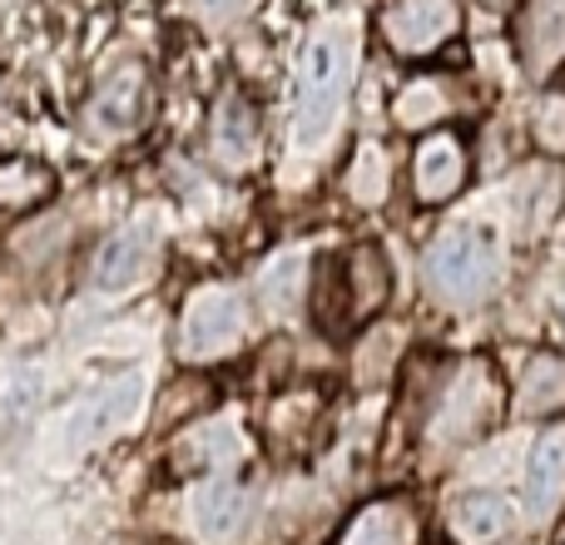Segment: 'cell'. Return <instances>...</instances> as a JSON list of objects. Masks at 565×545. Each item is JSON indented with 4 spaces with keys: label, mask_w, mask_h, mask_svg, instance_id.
I'll list each match as a JSON object with an SVG mask.
<instances>
[{
    "label": "cell",
    "mask_w": 565,
    "mask_h": 545,
    "mask_svg": "<svg viewBox=\"0 0 565 545\" xmlns=\"http://www.w3.org/2000/svg\"><path fill=\"white\" fill-rule=\"evenodd\" d=\"M352 70H358V35L348 25H322L312 35L308 55H302V85H298V119H292V139L298 149H322L342 119L352 89Z\"/></svg>",
    "instance_id": "1"
},
{
    "label": "cell",
    "mask_w": 565,
    "mask_h": 545,
    "mask_svg": "<svg viewBox=\"0 0 565 545\" xmlns=\"http://www.w3.org/2000/svg\"><path fill=\"white\" fill-rule=\"evenodd\" d=\"M501 278V254L497 238L481 228H451L431 244L427 254V288L451 308H477L491 298Z\"/></svg>",
    "instance_id": "2"
},
{
    "label": "cell",
    "mask_w": 565,
    "mask_h": 545,
    "mask_svg": "<svg viewBox=\"0 0 565 545\" xmlns=\"http://www.w3.org/2000/svg\"><path fill=\"white\" fill-rule=\"evenodd\" d=\"M244 338V298L234 288H204L189 298L179 348L184 357H218Z\"/></svg>",
    "instance_id": "3"
},
{
    "label": "cell",
    "mask_w": 565,
    "mask_h": 545,
    "mask_svg": "<svg viewBox=\"0 0 565 545\" xmlns=\"http://www.w3.org/2000/svg\"><path fill=\"white\" fill-rule=\"evenodd\" d=\"M382 35L397 55H431L441 40L457 35V6L451 0H397L382 15Z\"/></svg>",
    "instance_id": "4"
},
{
    "label": "cell",
    "mask_w": 565,
    "mask_h": 545,
    "mask_svg": "<svg viewBox=\"0 0 565 545\" xmlns=\"http://www.w3.org/2000/svg\"><path fill=\"white\" fill-rule=\"evenodd\" d=\"M189 531L204 545H228L248 531V491L234 481H199L189 491Z\"/></svg>",
    "instance_id": "5"
},
{
    "label": "cell",
    "mask_w": 565,
    "mask_h": 545,
    "mask_svg": "<svg viewBox=\"0 0 565 545\" xmlns=\"http://www.w3.org/2000/svg\"><path fill=\"white\" fill-rule=\"evenodd\" d=\"M159 264V228L154 224H129L125 234H115L105 244L95 264V288L99 292H129L149 278V268Z\"/></svg>",
    "instance_id": "6"
},
{
    "label": "cell",
    "mask_w": 565,
    "mask_h": 545,
    "mask_svg": "<svg viewBox=\"0 0 565 545\" xmlns=\"http://www.w3.org/2000/svg\"><path fill=\"white\" fill-rule=\"evenodd\" d=\"M491 407H497V382L487 377V367H467L451 392L441 397L437 412V441H467L487 427Z\"/></svg>",
    "instance_id": "7"
},
{
    "label": "cell",
    "mask_w": 565,
    "mask_h": 545,
    "mask_svg": "<svg viewBox=\"0 0 565 545\" xmlns=\"http://www.w3.org/2000/svg\"><path fill=\"white\" fill-rule=\"evenodd\" d=\"M467 184V149L457 135H427L412 159V189L422 204H447Z\"/></svg>",
    "instance_id": "8"
},
{
    "label": "cell",
    "mask_w": 565,
    "mask_h": 545,
    "mask_svg": "<svg viewBox=\"0 0 565 545\" xmlns=\"http://www.w3.org/2000/svg\"><path fill=\"white\" fill-rule=\"evenodd\" d=\"M139 397H145V377H119L115 387L89 397L65 427L70 447H95V441H105L109 431H119L139 412Z\"/></svg>",
    "instance_id": "9"
},
{
    "label": "cell",
    "mask_w": 565,
    "mask_h": 545,
    "mask_svg": "<svg viewBox=\"0 0 565 545\" xmlns=\"http://www.w3.org/2000/svg\"><path fill=\"white\" fill-rule=\"evenodd\" d=\"M565 506V427H551L526 461V516L531 526H546Z\"/></svg>",
    "instance_id": "10"
},
{
    "label": "cell",
    "mask_w": 565,
    "mask_h": 545,
    "mask_svg": "<svg viewBox=\"0 0 565 545\" xmlns=\"http://www.w3.org/2000/svg\"><path fill=\"white\" fill-rule=\"evenodd\" d=\"M516 40L531 75H551L565 60V0H536L521 10Z\"/></svg>",
    "instance_id": "11"
},
{
    "label": "cell",
    "mask_w": 565,
    "mask_h": 545,
    "mask_svg": "<svg viewBox=\"0 0 565 545\" xmlns=\"http://www.w3.org/2000/svg\"><path fill=\"white\" fill-rule=\"evenodd\" d=\"M417 506L402 496H387L362 506L338 536V545H417Z\"/></svg>",
    "instance_id": "12"
},
{
    "label": "cell",
    "mask_w": 565,
    "mask_h": 545,
    "mask_svg": "<svg viewBox=\"0 0 565 545\" xmlns=\"http://www.w3.org/2000/svg\"><path fill=\"white\" fill-rule=\"evenodd\" d=\"M451 531L467 545H497L511 531V501L497 491H467L451 506Z\"/></svg>",
    "instance_id": "13"
},
{
    "label": "cell",
    "mask_w": 565,
    "mask_h": 545,
    "mask_svg": "<svg viewBox=\"0 0 565 545\" xmlns=\"http://www.w3.org/2000/svg\"><path fill=\"white\" fill-rule=\"evenodd\" d=\"M139 99H145V75H139V65L115 70V75L105 79V89L95 95V105H89V125L119 135V129H129L139 119Z\"/></svg>",
    "instance_id": "14"
},
{
    "label": "cell",
    "mask_w": 565,
    "mask_h": 545,
    "mask_svg": "<svg viewBox=\"0 0 565 545\" xmlns=\"http://www.w3.org/2000/svg\"><path fill=\"white\" fill-rule=\"evenodd\" d=\"M342 282H348V318H367V312L382 308V298H387V258L377 254V248H358V254L348 258V272H342Z\"/></svg>",
    "instance_id": "15"
},
{
    "label": "cell",
    "mask_w": 565,
    "mask_h": 545,
    "mask_svg": "<svg viewBox=\"0 0 565 545\" xmlns=\"http://www.w3.org/2000/svg\"><path fill=\"white\" fill-rule=\"evenodd\" d=\"M254 145H258V125H254V109L244 105L238 95H228L214 115V154L224 159L228 169L248 164L254 159Z\"/></svg>",
    "instance_id": "16"
},
{
    "label": "cell",
    "mask_w": 565,
    "mask_h": 545,
    "mask_svg": "<svg viewBox=\"0 0 565 545\" xmlns=\"http://www.w3.org/2000/svg\"><path fill=\"white\" fill-rule=\"evenodd\" d=\"M565 407V362L561 357H536L521 377V412H561Z\"/></svg>",
    "instance_id": "17"
},
{
    "label": "cell",
    "mask_w": 565,
    "mask_h": 545,
    "mask_svg": "<svg viewBox=\"0 0 565 545\" xmlns=\"http://www.w3.org/2000/svg\"><path fill=\"white\" fill-rule=\"evenodd\" d=\"M447 109H451V99H447V89H441V79H412L397 95V125L427 129V125H437Z\"/></svg>",
    "instance_id": "18"
},
{
    "label": "cell",
    "mask_w": 565,
    "mask_h": 545,
    "mask_svg": "<svg viewBox=\"0 0 565 545\" xmlns=\"http://www.w3.org/2000/svg\"><path fill=\"white\" fill-rule=\"evenodd\" d=\"M189 457L199 461V467H234V461H244V431L234 427V421H209V427L194 431V447H189Z\"/></svg>",
    "instance_id": "19"
},
{
    "label": "cell",
    "mask_w": 565,
    "mask_h": 545,
    "mask_svg": "<svg viewBox=\"0 0 565 545\" xmlns=\"http://www.w3.org/2000/svg\"><path fill=\"white\" fill-rule=\"evenodd\" d=\"M302 278H308V264H302V254H278L274 264L264 268V282H258V292H264V302L274 312H292V302L302 298Z\"/></svg>",
    "instance_id": "20"
},
{
    "label": "cell",
    "mask_w": 565,
    "mask_h": 545,
    "mask_svg": "<svg viewBox=\"0 0 565 545\" xmlns=\"http://www.w3.org/2000/svg\"><path fill=\"white\" fill-rule=\"evenodd\" d=\"M387 184H392V169H387V154L377 145H362L358 159L348 169V194L358 204H382L387 199Z\"/></svg>",
    "instance_id": "21"
},
{
    "label": "cell",
    "mask_w": 565,
    "mask_h": 545,
    "mask_svg": "<svg viewBox=\"0 0 565 545\" xmlns=\"http://www.w3.org/2000/svg\"><path fill=\"white\" fill-rule=\"evenodd\" d=\"M45 189H50V174L40 164H25V159H10V164H0V204H6V209L35 204Z\"/></svg>",
    "instance_id": "22"
},
{
    "label": "cell",
    "mask_w": 565,
    "mask_h": 545,
    "mask_svg": "<svg viewBox=\"0 0 565 545\" xmlns=\"http://www.w3.org/2000/svg\"><path fill=\"white\" fill-rule=\"evenodd\" d=\"M536 139L546 149H565V95H546L536 109Z\"/></svg>",
    "instance_id": "23"
},
{
    "label": "cell",
    "mask_w": 565,
    "mask_h": 545,
    "mask_svg": "<svg viewBox=\"0 0 565 545\" xmlns=\"http://www.w3.org/2000/svg\"><path fill=\"white\" fill-rule=\"evenodd\" d=\"M204 6V15H214V20H234V15H244L254 0H199Z\"/></svg>",
    "instance_id": "24"
},
{
    "label": "cell",
    "mask_w": 565,
    "mask_h": 545,
    "mask_svg": "<svg viewBox=\"0 0 565 545\" xmlns=\"http://www.w3.org/2000/svg\"><path fill=\"white\" fill-rule=\"evenodd\" d=\"M487 6H511V0H487Z\"/></svg>",
    "instance_id": "25"
},
{
    "label": "cell",
    "mask_w": 565,
    "mask_h": 545,
    "mask_svg": "<svg viewBox=\"0 0 565 545\" xmlns=\"http://www.w3.org/2000/svg\"><path fill=\"white\" fill-rule=\"evenodd\" d=\"M561 318H565V298H561Z\"/></svg>",
    "instance_id": "26"
}]
</instances>
